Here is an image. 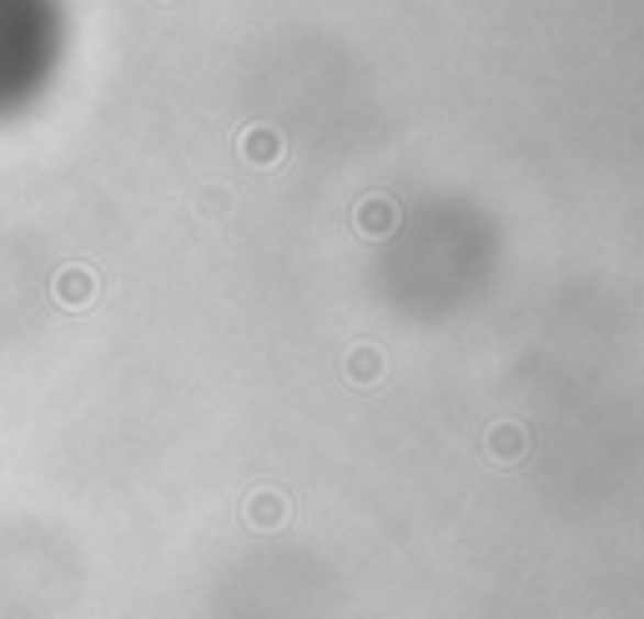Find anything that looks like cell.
<instances>
[{"mask_svg": "<svg viewBox=\"0 0 644 619\" xmlns=\"http://www.w3.org/2000/svg\"><path fill=\"white\" fill-rule=\"evenodd\" d=\"M484 449H489L493 464H519L529 453V429L524 423H493L489 439H484Z\"/></svg>", "mask_w": 644, "mask_h": 619, "instance_id": "obj_1", "label": "cell"}, {"mask_svg": "<svg viewBox=\"0 0 644 619\" xmlns=\"http://www.w3.org/2000/svg\"><path fill=\"white\" fill-rule=\"evenodd\" d=\"M247 524L252 529H282L287 524V499H282V494H273V488L252 494V499H247Z\"/></svg>", "mask_w": 644, "mask_h": 619, "instance_id": "obj_2", "label": "cell"}, {"mask_svg": "<svg viewBox=\"0 0 644 619\" xmlns=\"http://www.w3.org/2000/svg\"><path fill=\"white\" fill-rule=\"evenodd\" d=\"M91 298H96V277L86 273V267H66V273L56 277V302H66V308H86Z\"/></svg>", "mask_w": 644, "mask_h": 619, "instance_id": "obj_3", "label": "cell"}, {"mask_svg": "<svg viewBox=\"0 0 644 619\" xmlns=\"http://www.w3.org/2000/svg\"><path fill=\"white\" fill-rule=\"evenodd\" d=\"M358 232H368V237H388V232H393V202H382V197L363 202L358 207Z\"/></svg>", "mask_w": 644, "mask_h": 619, "instance_id": "obj_4", "label": "cell"}, {"mask_svg": "<svg viewBox=\"0 0 644 619\" xmlns=\"http://www.w3.org/2000/svg\"><path fill=\"white\" fill-rule=\"evenodd\" d=\"M347 378L353 383H378L382 378V353L378 347H353V353H347Z\"/></svg>", "mask_w": 644, "mask_h": 619, "instance_id": "obj_5", "label": "cell"}, {"mask_svg": "<svg viewBox=\"0 0 644 619\" xmlns=\"http://www.w3.org/2000/svg\"><path fill=\"white\" fill-rule=\"evenodd\" d=\"M247 156H252V162H273V156H277V136L273 132H252L247 136Z\"/></svg>", "mask_w": 644, "mask_h": 619, "instance_id": "obj_6", "label": "cell"}]
</instances>
